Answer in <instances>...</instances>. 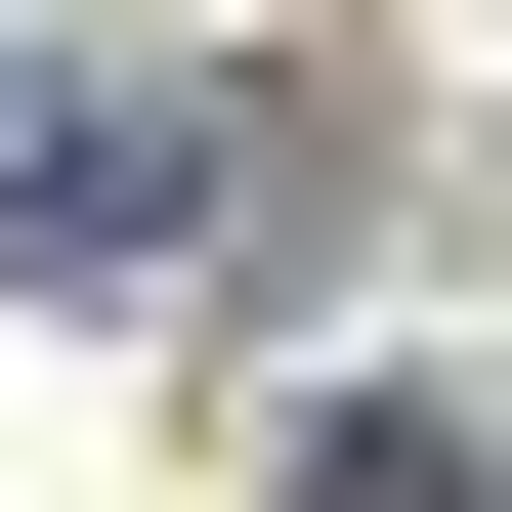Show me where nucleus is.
I'll return each mask as SVG.
<instances>
[{"mask_svg":"<svg viewBox=\"0 0 512 512\" xmlns=\"http://www.w3.org/2000/svg\"><path fill=\"white\" fill-rule=\"evenodd\" d=\"M214 214V86H0V299H128Z\"/></svg>","mask_w":512,"mask_h":512,"instance_id":"f257e3e1","label":"nucleus"},{"mask_svg":"<svg viewBox=\"0 0 512 512\" xmlns=\"http://www.w3.org/2000/svg\"><path fill=\"white\" fill-rule=\"evenodd\" d=\"M299 512H512V470H470V384H342V427H299Z\"/></svg>","mask_w":512,"mask_h":512,"instance_id":"f03ea898","label":"nucleus"}]
</instances>
